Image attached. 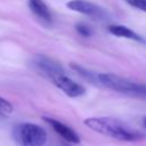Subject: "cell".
<instances>
[{
    "label": "cell",
    "instance_id": "6da1fadb",
    "mask_svg": "<svg viewBox=\"0 0 146 146\" xmlns=\"http://www.w3.org/2000/svg\"><path fill=\"white\" fill-rule=\"evenodd\" d=\"M83 123L100 135L108 136L121 141H137L144 138V135L140 131L129 127L125 122L115 117H88Z\"/></svg>",
    "mask_w": 146,
    "mask_h": 146
},
{
    "label": "cell",
    "instance_id": "7a4b0ae2",
    "mask_svg": "<svg viewBox=\"0 0 146 146\" xmlns=\"http://www.w3.org/2000/svg\"><path fill=\"white\" fill-rule=\"evenodd\" d=\"M97 76L98 82L111 90L132 97L146 98V84L137 83L112 73H99L97 74Z\"/></svg>",
    "mask_w": 146,
    "mask_h": 146
},
{
    "label": "cell",
    "instance_id": "3957f363",
    "mask_svg": "<svg viewBox=\"0 0 146 146\" xmlns=\"http://www.w3.org/2000/svg\"><path fill=\"white\" fill-rule=\"evenodd\" d=\"M21 146H43L47 141V132L34 123H23L17 128Z\"/></svg>",
    "mask_w": 146,
    "mask_h": 146
},
{
    "label": "cell",
    "instance_id": "277c9868",
    "mask_svg": "<svg viewBox=\"0 0 146 146\" xmlns=\"http://www.w3.org/2000/svg\"><path fill=\"white\" fill-rule=\"evenodd\" d=\"M32 66L39 74L47 78L48 80H51V78H54L55 75L65 72L63 66L56 59L44 55H38L33 57Z\"/></svg>",
    "mask_w": 146,
    "mask_h": 146
},
{
    "label": "cell",
    "instance_id": "5b68a950",
    "mask_svg": "<svg viewBox=\"0 0 146 146\" xmlns=\"http://www.w3.org/2000/svg\"><path fill=\"white\" fill-rule=\"evenodd\" d=\"M58 89H60L66 96L75 98V97H80L82 95L86 94V89L84 87H82L81 84H79L78 82L73 81L72 79H70L65 72L59 73L57 75H55L54 78H51L50 80Z\"/></svg>",
    "mask_w": 146,
    "mask_h": 146
},
{
    "label": "cell",
    "instance_id": "8992f818",
    "mask_svg": "<svg viewBox=\"0 0 146 146\" xmlns=\"http://www.w3.org/2000/svg\"><path fill=\"white\" fill-rule=\"evenodd\" d=\"M66 7L73 11H78L91 17H96V18H103L105 17V10L99 7L98 5L90 2V1H86V0H71L66 3Z\"/></svg>",
    "mask_w": 146,
    "mask_h": 146
},
{
    "label": "cell",
    "instance_id": "52a82bcc",
    "mask_svg": "<svg viewBox=\"0 0 146 146\" xmlns=\"http://www.w3.org/2000/svg\"><path fill=\"white\" fill-rule=\"evenodd\" d=\"M43 121H46L54 130L57 135H59L63 139H65L67 143H72V144H79L80 143V137L79 135L68 125H66L65 123L54 119V117H49V116H43L42 117Z\"/></svg>",
    "mask_w": 146,
    "mask_h": 146
},
{
    "label": "cell",
    "instance_id": "ba28073f",
    "mask_svg": "<svg viewBox=\"0 0 146 146\" xmlns=\"http://www.w3.org/2000/svg\"><path fill=\"white\" fill-rule=\"evenodd\" d=\"M27 6L38 18L46 23H51V13L43 0H27Z\"/></svg>",
    "mask_w": 146,
    "mask_h": 146
},
{
    "label": "cell",
    "instance_id": "9c48e42d",
    "mask_svg": "<svg viewBox=\"0 0 146 146\" xmlns=\"http://www.w3.org/2000/svg\"><path fill=\"white\" fill-rule=\"evenodd\" d=\"M108 32L115 36L119 38H125V39H130L132 41H137V42H144V39L137 34L135 31H132L131 29L123 26V25H108L107 27Z\"/></svg>",
    "mask_w": 146,
    "mask_h": 146
},
{
    "label": "cell",
    "instance_id": "30bf717a",
    "mask_svg": "<svg viewBox=\"0 0 146 146\" xmlns=\"http://www.w3.org/2000/svg\"><path fill=\"white\" fill-rule=\"evenodd\" d=\"M71 66H72V68L78 73V74H80L81 76H83L84 79H87L88 81H90V82H98V76H97V74H94L91 71H89V70H87V68H84V67H82V66H80V65H78V64H71ZM99 83V82H98Z\"/></svg>",
    "mask_w": 146,
    "mask_h": 146
},
{
    "label": "cell",
    "instance_id": "8fae6325",
    "mask_svg": "<svg viewBox=\"0 0 146 146\" xmlns=\"http://www.w3.org/2000/svg\"><path fill=\"white\" fill-rule=\"evenodd\" d=\"M75 30L82 36H90L92 34V29L89 25H87L86 23H76L75 24Z\"/></svg>",
    "mask_w": 146,
    "mask_h": 146
},
{
    "label": "cell",
    "instance_id": "7c38bea8",
    "mask_svg": "<svg viewBox=\"0 0 146 146\" xmlns=\"http://www.w3.org/2000/svg\"><path fill=\"white\" fill-rule=\"evenodd\" d=\"M0 112L5 114H9L13 112V105L5 98L0 97Z\"/></svg>",
    "mask_w": 146,
    "mask_h": 146
},
{
    "label": "cell",
    "instance_id": "4fadbf2b",
    "mask_svg": "<svg viewBox=\"0 0 146 146\" xmlns=\"http://www.w3.org/2000/svg\"><path fill=\"white\" fill-rule=\"evenodd\" d=\"M125 2L139 10L146 11V0H125Z\"/></svg>",
    "mask_w": 146,
    "mask_h": 146
},
{
    "label": "cell",
    "instance_id": "5bb4252c",
    "mask_svg": "<svg viewBox=\"0 0 146 146\" xmlns=\"http://www.w3.org/2000/svg\"><path fill=\"white\" fill-rule=\"evenodd\" d=\"M143 122H144V125H145V128H146V116H144V119H143Z\"/></svg>",
    "mask_w": 146,
    "mask_h": 146
},
{
    "label": "cell",
    "instance_id": "9a60e30c",
    "mask_svg": "<svg viewBox=\"0 0 146 146\" xmlns=\"http://www.w3.org/2000/svg\"><path fill=\"white\" fill-rule=\"evenodd\" d=\"M5 116V113H2V112H0V119H2Z\"/></svg>",
    "mask_w": 146,
    "mask_h": 146
},
{
    "label": "cell",
    "instance_id": "2e32d148",
    "mask_svg": "<svg viewBox=\"0 0 146 146\" xmlns=\"http://www.w3.org/2000/svg\"><path fill=\"white\" fill-rule=\"evenodd\" d=\"M66 146H67V145H66Z\"/></svg>",
    "mask_w": 146,
    "mask_h": 146
}]
</instances>
